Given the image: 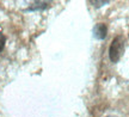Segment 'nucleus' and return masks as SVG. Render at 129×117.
Wrapping results in <instances>:
<instances>
[{"instance_id": "obj_1", "label": "nucleus", "mask_w": 129, "mask_h": 117, "mask_svg": "<svg viewBox=\"0 0 129 117\" xmlns=\"http://www.w3.org/2000/svg\"><path fill=\"white\" fill-rule=\"evenodd\" d=\"M124 49H125V40L122 35L116 36L112 42L110 44L109 48V57H110L111 62H118L121 60V57L123 56L124 54Z\"/></svg>"}, {"instance_id": "obj_2", "label": "nucleus", "mask_w": 129, "mask_h": 117, "mask_svg": "<svg viewBox=\"0 0 129 117\" xmlns=\"http://www.w3.org/2000/svg\"><path fill=\"white\" fill-rule=\"evenodd\" d=\"M106 32H108V28H106L105 24L103 23H99L97 24L94 29H93V33L98 40H104L106 36Z\"/></svg>"}, {"instance_id": "obj_3", "label": "nucleus", "mask_w": 129, "mask_h": 117, "mask_svg": "<svg viewBox=\"0 0 129 117\" xmlns=\"http://www.w3.org/2000/svg\"><path fill=\"white\" fill-rule=\"evenodd\" d=\"M5 43H6V37H5V35L3 32H0V53L4 49Z\"/></svg>"}, {"instance_id": "obj_4", "label": "nucleus", "mask_w": 129, "mask_h": 117, "mask_svg": "<svg viewBox=\"0 0 129 117\" xmlns=\"http://www.w3.org/2000/svg\"><path fill=\"white\" fill-rule=\"evenodd\" d=\"M108 117H115V116H108Z\"/></svg>"}]
</instances>
